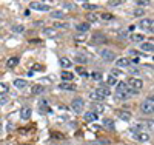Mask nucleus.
Segmentation results:
<instances>
[{"label":"nucleus","instance_id":"f257e3e1","mask_svg":"<svg viewBox=\"0 0 154 145\" xmlns=\"http://www.w3.org/2000/svg\"><path fill=\"white\" fill-rule=\"evenodd\" d=\"M140 110H142V113H145V114H151L152 113V110H154V99H152V96H149L146 100L142 102Z\"/></svg>","mask_w":154,"mask_h":145},{"label":"nucleus","instance_id":"f03ea898","mask_svg":"<svg viewBox=\"0 0 154 145\" xmlns=\"http://www.w3.org/2000/svg\"><path fill=\"white\" fill-rule=\"evenodd\" d=\"M83 99L82 97H75L72 102H71V108H72V111L74 113H77V114H79V113H82V110H83Z\"/></svg>","mask_w":154,"mask_h":145},{"label":"nucleus","instance_id":"7ed1b4c3","mask_svg":"<svg viewBox=\"0 0 154 145\" xmlns=\"http://www.w3.org/2000/svg\"><path fill=\"white\" fill-rule=\"evenodd\" d=\"M128 87L139 91L140 88L143 87V82L140 80V79H137V77H130V79H128Z\"/></svg>","mask_w":154,"mask_h":145},{"label":"nucleus","instance_id":"20e7f679","mask_svg":"<svg viewBox=\"0 0 154 145\" xmlns=\"http://www.w3.org/2000/svg\"><path fill=\"white\" fill-rule=\"evenodd\" d=\"M29 6H31V9H34V11H49V5L42 3V2H31Z\"/></svg>","mask_w":154,"mask_h":145},{"label":"nucleus","instance_id":"39448f33","mask_svg":"<svg viewBox=\"0 0 154 145\" xmlns=\"http://www.w3.org/2000/svg\"><path fill=\"white\" fill-rule=\"evenodd\" d=\"M100 56H102V59L106 60V62H112L116 59V54H114L111 49H102L100 51Z\"/></svg>","mask_w":154,"mask_h":145},{"label":"nucleus","instance_id":"423d86ee","mask_svg":"<svg viewBox=\"0 0 154 145\" xmlns=\"http://www.w3.org/2000/svg\"><path fill=\"white\" fill-rule=\"evenodd\" d=\"M139 28L152 31V19H142V20L139 22Z\"/></svg>","mask_w":154,"mask_h":145},{"label":"nucleus","instance_id":"0eeeda50","mask_svg":"<svg viewBox=\"0 0 154 145\" xmlns=\"http://www.w3.org/2000/svg\"><path fill=\"white\" fill-rule=\"evenodd\" d=\"M116 65H117L119 68H130L131 67V60L128 57H122V59H119L117 62H116Z\"/></svg>","mask_w":154,"mask_h":145},{"label":"nucleus","instance_id":"6e6552de","mask_svg":"<svg viewBox=\"0 0 154 145\" xmlns=\"http://www.w3.org/2000/svg\"><path fill=\"white\" fill-rule=\"evenodd\" d=\"M96 93H97L100 97H108V96L111 94V91H109V88H108V87H105V85H103V87H99V88L96 90Z\"/></svg>","mask_w":154,"mask_h":145},{"label":"nucleus","instance_id":"1a4fd4ad","mask_svg":"<svg viewBox=\"0 0 154 145\" xmlns=\"http://www.w3.org/2000/svg\"><path fill=\"white\" fill-rule=\"evenodd\" d=\"M106 42V37L102 36V34H94L91 39V43L93 45H99V43H105Z\"/></svg>","mask_w":154,"mask_h":145},{"label":"nucleus","instance_id":"9d476101","mask_svg":"<svg viewBox=\"0 0 154 145\" xmlns=\"http://www.w3.org/2000/svg\"><path fill=\"white\" fill-rule=\"evenodd\" d=\"M59 88H60V90H66V91H75V90H77V87H75L74 84H71V82H62V84L59 85Z\"/></svg>","mask_w":154,"mask_h":145},{"label":"nucleus","instance_id":"9b49d317","mask_svg":"<svg viewBox=\"0 0 154 145\" xmlns=\"http://www.w3.org/2000/svg\"><path fill=\"white\" fill-rule=\"evenodd\" d=\"M31 108H28V107H23L22 110H20V117H22V119L23 121H28L29 119V117H31Z\"/></svg>","mask_w":154,"mask_h":145},{"label":"nucleus","instance_id":"f8f14e48","mask_svg":"<svg viewBox=\"0 0 154 145\" xmlns=\"http://www.w3.org/2000/svg\"><path fill=\"white\" fill-rule=\"evenodd\" d=\"M75 31L77 33H80V34H85L89 31V23H79L75 26Z\"/></svg>","mask_w":154,"mask_h":145},{"label":"nucleus","instance_id":"ddd939ff","mask_svg":"<svg viewBox=\"0 0 154 145\" xmlns=\"http://www.w3.org/2000/svg\"><path fill=\"white\" fill-rule=\"evenodd\" d=\"M19 62H20V59H19L17 56L9 57V59H8V62H6V67H8V68H16L17 65H19Z\"/></svg>","mask_w":154,"mask_h":145},{"label":"nucleus","instance_id":"4468645a","mask_svg":"<svg viewBox=\"0 0 154 145\" xmlns=\"http://www.w3.org/2000/svg\"><path fill=\"white\" fill-rule=\"evenodd\" d=\"M97 114L94 113V111H88V113H85V121L86 122H94V121H97Z\"/></svg>","mask_w":154,"mask_h":145},{"label":"nucleus","instance_id":"2eb2a0df","mask_svg":"<svg viewBox=\"0 0 154 145\" xmlns=\"http://www.w3.org/2000/svg\"><path fill=\"white\" fill-rule=\"evenodd\" d=\"M62 79H63V80H65V82H71L72 80V79H74V74L72 73H69V71H65V70H63L62 71Z\"/></svg>","mask_w":154,"mask_h":145},{"label":"nucleus","instance_id":"dca6fc26","mask_svg":"<svg viewBox=\"0 0 154 145\" xmlns=\"http://www.w3.org/2000/svg\"><path fill=\"white\" fill-rule=\"evenodd\" d=\"M126 91H128V85H126V82H117V93L126 94Z\"/></svg>","mask_w":154,"mask_h":145},{"label":"nucleus","instance_id":"f3484780","mask_svg":"<svg viewBox=\"0 0 154 145\" xmlns=\"http://www.w3.org/2000/svg\"><path fill=\"white\" fill-rule=\"evenodd\" d=\"M102 125H103V127H106L108 130H114V122L109 119V117H105V119L102 121Z\"/></svg>","mask_w":154,"mask_h":145},{"label":"nucleus","instance_id":"a211bd4d","mask_svg":"<svg viewBox=\"0 0 154 145\" xmlns=\"http://www.w3.org/2000/svg\"><path fill=\"white\" fill-rule=\"evenodd\" d=\"M136 139L139 142H148L149 140V134H146V133H137L136 134Z\"/></svg>","mask_w":154,"mask_h":145},{"label":"nucleus","instance_id":"6ab92c4d","mask_svg":"<svg viewBox=\"0 0 154 145\" xmlns=\"http://www.w3.org/2000/svg\"><path fill=\"white\" fill-rule=\"evenodd\" d=\"M28 85V82L26 80H23V79H16V80H14V87L16 88H25V87H26Z\"/></svg>","mask_w":154,"mask_h":145},{"label":"nucleus","instance_id":"aec40b11","mask_svg":"<svg viewBox=\"0 0 154 145\" xmlns=\"http://www.w3.org/2000/svg\"><path fill=\"white\" fill-rule=\"evenodd\" d=\"M59 62H60V65H62V68H69V67H71V60H69L68 57H60Z\"/></svg>","mask_w":154,"mask_h":145},{"label":"nucleus","instance_id":"412c9836","mask_svg":"<svg viewBox=\"0 0 154 145\" xmlns=\"http://www.w3.org/2000/svg\"><path fill=\"white\" fill-rule=\"evenodd\" d=\"M119 117H120L122 121H131L133 114H131L130 111H120V113H119Z\"/></svg>","mask_w":154,"mask_h":145},{"label":"nucleus","instance_id":"4be33fe9","mask_svg":"<svg viewBox=\"0 0 154 145\" xmlns=\"http://www.w3.org/2000/svg\"><path fill=\"white\" fill-rule=\"evenodd\" d=\"M43 91H45V88H43L42 85H34V87L31 88V93H32V94H42Z\"/></svg>","mask_w":154,"mask_h":145},{"label":"nucleus","instance_id":"5701e85b","mask_svg":"<svg viewBox=\"0 0 154 145\" xmlns=\"http://www.w3.org/2000/svg\"><path fill=\"white\" fill-rule=\"evenodd\" d=\"M51 17H53V19H65V12H62V11H53V12H51Z\"/></svg>","mask_w":154,"mask_h":145},{"label":"nucleus","instance_id":"b1692460","mask_svg":"<svg viewBox=\"0 0 154 145\" xmlns=\"http://www.w3.org/2000/svg\"><path fill=\"white\" fill-rule=\"evenodd\" d=\"M82 8H85V9H88V11H94V9H97L99 6H97L96 3H88V2H85V3L82 5Z\"/></svg>","mask_w":154,"mask_h":145},{"label":"nucleus","instance_id":"393cba45","mask_svg":"<svg viewBox=\"0 0 154 145\" xmlns=\"http://www.w3.org/2000/svg\"><path fill=\"white\" fill-rule=\"evenodd\" d=\"M140 48H142L143 51H152L154 45L151 42H145V43H140Z\"/></svg>","mask_w":154,"mask_h":145},{"label":"nucleus","instance_id":"a878e982","mask_svg":"<svg viewBox=\"0 0 154 145\" xmlns=\"http://www.w3.org/2000/svg\"><path fill=\"white\" fill-rule=\"evenodd\" d=\"M133 42H143V34H131Z\"/></svg>","mask_w":154,"mask_h":145},{"label":"nucleus","instance_id":"bb28decb","mask_svg":"<svg viewBox=\"0 0 154 145\" xmlns=\"http://www.w3.org/2000/svg\"><path fill=\"white\" fill-rule=\"evenodd\" d=\"M91 79H93V80H96V82H100L102 80V73H99V71L91 73Z\"/></svg>","mask_w":154,"mask_h":145},{"label":"nucleus","instance_id":"cd10ccee","mask_svg":"<svg viewBox=\"0 0 154 145\" xmlns=\"http://www.w3.org/2000/svg\"><path fill=\"white\" fill-rule=\"evenodd\" d=\"M99 19H103V20H112V19H114V16H112V14H109V12H102Z\"/></svg>","mask_w":154,"mask_h":145},{"label":"nucleus","instance_id":"c85d7f7f","mask_svg":"<svg viewBox=\"0 0 154 145\" xmlns=\"http://www.w3.org/2000/svg\"><path fill=\"white\" fill-rule=\"evenodd\" d=\"M86 19H88V22H97L99 20V16L94 14V12H89V14L86 16Z\"/></svg>","mask_w":154,"mask_h":145},{"label":"nucleus","instance_id":"c756f323","mask_svg":"<svg viewBox=\"0 0 154 145\" xmlns=\"http://www.w3.org/2000/svg\"><path fill=\"white\" fill-rule=\"evenodd\" d=\"M75 62H79V63H85L88 62V57L83 56V54H79V56H75Z\"/></svg>","mask_w":154,"mask_h":145},{"label":"nucleus","instance_id":"7c9ffc66","mask_svg":"<svg viewBox=\"0 0 154 145\" xmlns=\"http://www.w3.org/2000/svg\"><path fill=\"white\" fill-rule=\"evenodd\" d=\"M8 90H9V87L6 84H0V94H6Z\"/></svg>","mask_w":154,"mask_h":145},{"label":"nucleus","instance_id":"2f4dec72","mask_svg":"<svg viewBox=\"0 0 154 145\" xmlns=\"http://www.w3.org/2000/svg\"><path fill=\"white\" fill-rule=\"evenodd\" d=\"M43 33H45V36H54L56 34V30L54 28H45Z\"/></svg>","mask_w":154,"mask_h":145},{"label":"nucleus","instance_id":"473e14b6","mask_svg":"<svg viewBox=\"0 0 154 145\" xmlns=\"http://www.w3.org/2000/svg\"><path fill=\"white\" fill-rule=\"evenodd\" d=\"M103 110H105V107H103L102 103H97L96 107H94V113H96V114H97V113H102Z\"/></svg>","mask_w":154,"mask_h":145},{"label":"nucleus","instance_id":"72a5a7b5","mask_svg":"<svg viewBox=\"0 0 154 145\" xmlns=\"http://www.w3.org/2000/svg\"><path fill=\"white\" fill-rule=\"evenodd\" d=\"M106 84H108V85H117V79L112 77V76H109L108 80H106Z\"/></svg>","mask_w":154,"mask_h":145},{"label":"nucleus","instance_id":"f704fd0d","mask_svg":"<svg viewBox=\"0 0 154 145\" xmlns=\"http://www.w3.org/2000/svg\"><path fill=\"white\" fill-rule=\"evenodd\" d=\"M89 99H91V100H102L103 97H100V96L96 93V91H94V93H91V94H89Z\"/></svg>","mask_w":154,"mask_h":145},{"label":"nucleus","instance_id":"c9c22d12","mask_svg":"<svg viewBox=\"0 0 154 145\" xmlns=\"http://www.w3.org/2000/svg\"><path fill=\"white\" fill-rule=\"evenodd\" d=\"M12 30H14L16 33H23V31H25V26H23V25H16Z\"/></svg>","mask_w":154,"mask_h":145},{"label":"nucleus","instance_id":"e433bc0d","mask_svg":"<svg viewBox=\"0 0 154 145\" xmlns=\"http://www.w3.org/2000/svg\"><path fill=\"white\" fill-rule=\"evenodd\" d=\"M8 96L6 94H0V103H2V105H5V103H8Z\"/></svg>","mask_w":154,"mask_h":145},{"label":"nucleus","instance_id":"4c0bfd02","mask_svg":"<svg viewBox=\"0 0 154 145\" xmlns=\"http://www.w3.org/2000/svg\"><path fill=\"white\" fill-rule=\"evenodd\" d=\"M134 16H136V17H139V16H143V9H142V8H137V9H134Z\"/></svg>","mask_w":154,"mask_h":145},{"label":"nucleus","instance_id":"58836bf2","mask_svg":"<svg viewBox=\"0 0 154 145\" xmlns=\"http://www.w3.org/2000/svg\"><path fill=\"white\" fill-rule=\"evenodd\" d=\"M53 28L56 30V28H68V23H56Z\"/></svg>","mask_w":154,"mask_h":145},{"label":"nucleus","instance_id":"ea45409f","mask_svg":"<svg viewBox=\"0 0 154 145\" xmlns=\"http://www.w3.org/2000/svg\"><path fill=\"white\" fill-rule=\"evenodd\" d=\"M136 5H137V6H146V5H148V2H145V0H137Z\"/></svg>","mask_w":154,"mask_h":145},{"label":"nucleus","instance_id":"a19ab883","mask_svg":"<svg viewBox=\"0 0 154 145\" xmlns=\"http://www.w3.org/2000/svg\"><path fill=\"white\" fill-rule=\"evenodd\" d=\"M108 5L109 6H119V5H122V2L120 0H116V2H108Z\"/></svg>","mask_w":154,"mask_h":145},{"label":"nucleus","instance_id":"79ce46f5","mask_svg":"<svg viewBox=\"0 0 154 145\" xmlns=\"http://www.w3.org/2000/svg\"><path fill=\"white\" fill-rule=\"evenodd\" d=\"M77 73H79L80 76H88V73H86L83 68H77Z\"/></svg>","mask_w":154,"mask_h":145},{"label":"nucleus","instance_id":"37998d69","mask_svg":"<svg viewBox=\"0 0 154 145\" xmlns=\"http://www.w3.org/2000/svg\"><path fill=\"white\" fill-rule=\"evenodd\" d=\"M42 70H43L42 65H38V63H35V65H34V71H42Z\"/></svg>","mask_w":154,"mask_h":145},{"label":"nucleus","instance_id":"c03bdc74","mask_svg":"<svg viewBox=\"0 0 154 145\" xmlns=\"http://www.w3.org/2000/svg\"><path fill=\"white\" fill-rule=\"evenodd\" d=\"M63 6H65L66 9H72V8H74V5H72V3H68V2H66V3H63Z\"/></svg>","mask_w":154,"mask_h":145},{"label":"nucleus","instance_id":"a18cd8bd","mask_svg":"<svg viewBox=\"0 0 154 145\" xmlns=\"http://www.w3.org/2000/svg\"><path fill=\"white\" fill-rule=\"evenodd\" d=\"M131 73H133V74H137V73H139V70H137V68H133V70H131Z\"/></svg>","mask_w":154,"mask_h":145},{"label":"nucleus","instance_id":"49530a36","mask_svg":"<svg viewBox=\"0 0 154 145\" xmlns=\"http://www.w3.org/2000/svg\"><path fill=\"white\" fill-rule=\"evenodd\" d=\"M0 130H2V124H0Z\"/></svg>","mask_w":154,"mask_h":145}]
</instances>
